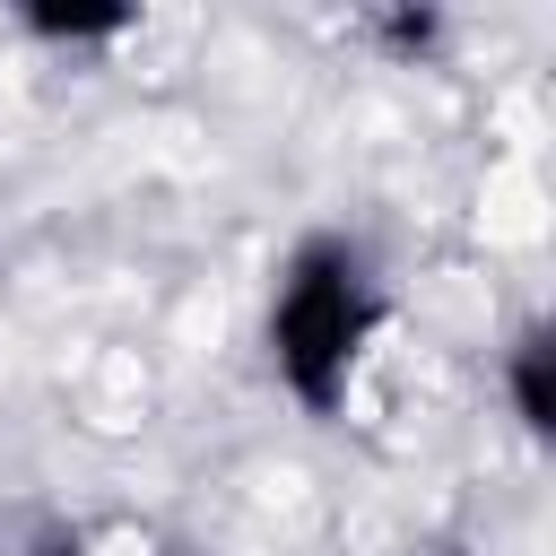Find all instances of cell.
<instances>
[{"label":"cell","instance_id":"obj_1","mask_svg":"<svg viewBox=\"0 0 556 556\" xmlns=\"http://www.w3.org/2000/svg\"><path fill=\"white\" fill-rule=\"evenodd\" d=\"M374 330H382V278L365 261V243L348 235H304L287 261H278V287H269V374L278 391L304 408V417H339L365 356H374Z\"/></svg>","mask_w":556,"mask_h":556},{"label":"cell","instance_id":"obj_2","mask_svg":"<svg viewBox=\"0 0 556 556\" xmlns=\"http://www.w3.org/2000/svg\"><path fill=\"white\" fill-rule=\"evenodd\" d=\"M130 26H139V9H130V0H26V9H17V35L52 43V52L113 43V35H130Z\"/></svg>","mask_w":556,"mask_h":556},{"label":"cell","instance_id":"obj_3","mask_svg":"<svg viewBox=\"0 0 556 556\" xmlns=\"http://www.w3.org/2000/svg\"><path fill=\"white\" fill-rule=\"evenodd\" d=\"M504 400H513V417H521V434H556V339L547 330H521L513 348H504Z\"/></svg>","mask_w":556,"mask_h":556},{"label":"cell","instance_id":"obj_4","mask_svg":"<svg viewBox=\"0 0 556 556\" xmlns=\"http://www.w3.org/2000/svg\"><path fill=\"white\" fill-rule=\"evenodd\" d=\"M365 26H374V35H382V43L400 52V61H417V52H434V35H443V17H434V9H374Z\"/></svg>","mask_w":556,"mask_h":556},{"label":"cell","instance_id":"obj_5","mask_svg":"<svg viewBox=\"0 0 556 556\" xmlns=\"http://www.w3.org/2000/svg\"><path fill=\"white\" fill-rule=\"evenodd\" d=\"M61 556H104V547H61Z\"/></svg>","mask_w":556,"mask_h":556},{"label":"cell","instance_id":"obj_6","mask_svg":"<svg viewBox=\"0 0 556 556\" xmlns=\"http://www.w3.org/2000/svg\"><path fill=\"white\" fill-rule=\"evenodd\" d=\"M434 556H452V547H434Z\"/></svg>","mask_w":556,"mask_h":556}]
</instances>
